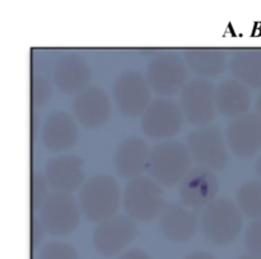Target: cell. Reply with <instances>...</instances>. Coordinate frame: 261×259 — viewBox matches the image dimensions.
Wrapping results in <instances>:
<instances>
[{"label":"cell","instance_id":"27","mask_svg":"<svg viewBox=\"0 0 261 259\" xmlns=\"http://www.w3.org/2000/svg\"><path fill=\"white\" fill-rule=\"evenodd\" d=\"M244 244L250 254L261 258V219L254 220L246 227Z\"/></svg>","mask_w":261,"mask_h":259},{"label":"cell","instance_id":"30","mask_svg":"<svg viewBox=\"0 0 261 259\" xmlns=\"http://www.w3.org/2000/svg\"><path fill=\"white\" fill-rule=\"evenodd\" d=\"M185 259H216V258L212 257L209 253L196 252V253H191V254H189Z\"/></svg>","mask_w":261,"mask_h":259},{"label":"cell","instance_id":"17","mask_svg":"<svg viewBox=\"0 0 261 259\" xmlns=\"http://www.w3.org/2000/svg\"><path fill=\"white\" fill-rule=\"evenodd\" d=\"M152 150L143 138L129 137L121 140L115 152V169L125 179H137L143 176L149 168Z\"/></svg>","mask_w":261,"mask_h":259},{"label":"cell","instance_id":"8","mask_svg":"<svg viewBox=\"0 0 261 259\" xmlns=\"http://www.w3.org/2000/svg\"><path fill=\"white\" fill-rule=\"evenodd\" d=\"M40 212L46 232L53 237L71 234L81 222V206L71 194H51Z\"/></svg>","mask_w":261,"mask_h":259},{"label":"cell","instance_id":"13","mask_svg":"<svg viewBox=\"0 0 261 259\" xmlns=\"http://www.w3.org/2000/svg\"><path fill=\"white\" fill-rule=\"evenodd\" d=\"M84 161L78 156H56L46 162L45 178L56 193H74L84 185Z\"/></svg>","mask_w":261,"mask_h":259},{"label":"cell","instance_id":"4","mask_svg":"<svg viewBox=\"0 0 261 259\" xmlns=\"http://www.w3.org/2000/svg\"><path fill=\"white\" fill-rule=\"evenodd\" d=\"M122 203L130 219L142 222L152 221L165 211L162 186L147 176L133 179L125 186Z\"/></svg>","mask_w":261,"mask_h":259},{"label":"cell","instance_id":"21","mask_svg":"<svg viewBox=\"0 0 261 259\" xmlns=\"http://www.w3.org/2000/svg\"><path fill=\"white\" fill-rule=\"evenodd\" d=\"M186 65L200 77H217L227 66L226 54L216 48H190L184 54Z\"/></svg>","mask_w":261,"mask_h":259},{"label":"cell","instance_id":"6","mask_svg":"<svg viewBox=\"0 0 261 259\" xmlns=\"http://www.w3.org/2000/svg\"><path fill=\"white\" fill-rule=\"evenodd\" d=\"M147 77L138 70H126L112 84L114 101L120 114L126 117L142 116L152 101Z\"/></svg>","mask_w":261,"mask_h":259},{"label":"cell","instance_id":"28","mask_svg":"<svg viewBox=\"0 0 261 259\" xmlns=\"http://www.w3.org/2000/svg\"><path fill=\"white\" fill-rule=\"evenodd\" d=\"M46 232L45 227H43L42 222L38 219L32 220V245L33 249H37L41 245L43 239V234Z\"/></svg>","mask_w":261,"mask_h":259},{"label":"cell","instance_id":"23","mask_svg":"<svg viewBox=\"0 0 261 259\" xmlns=\"http://www.w3.org/2000/svg\"><path fill=\"white\" fill-rule=\"evenodd\" d=\"M237 206L245 216L261 219V181L250 180L242 184L237 192Z\"/></svg>","mask_w":261,"mask_h":259},{"label":"cell","instance_id":"7","mask_svg":"<svg viewBox=\"0 0 261 259\" xmlns=\"http://www.w3.org/2000/svg\"><path fill=\"white\" fill-rule=\"evenodd\" d=\"M191 158L199 166L222 171L229 162L227 146L222 130L216 125H206L191 133L188 138Z\"/></svg>","mask_w":261,"mask_h":259},{"label":"cell","instance_id":"5","mask_svg":"<svg viewBox=\"0 0 261 259\" xmlns=\"http://www.w3.org/2000/svg\"><path fill=\"white\" fill-rule=\"evenodd\" d=\"M188 69L180 54L162 51L149 61L145 77L154 93L167 97L178 93L188 84Z\"/></svg>","mask_w":261,"mask_h":259},{"label":"cell","instance_id":"18","mask_svg":"<svg viewBox=\"0 0 261 259\" xmlns=\"http://www.w3.org/2000/svg\"><path fill=\"white\" fill-rule=\"evenodd\" d=\"M42 143L51 152H65L78 140V127L73 117L64 111L48 115L41 133Z\"/></svg>","mask_w":261,"mask_h":259},{"label":"cell","instance_id":"11","mask_svg":"<svg viewBox=\"0 0 261 259\" xmlns=\"http://www.w3.org/2000/svg\"><path fill=\"white\" fill-rule=\"evenodd\" d=\"M138 229L129 216H115L96 227L93 247L102 257H115L137 238Z\"/></svg>","mask_w":261,"mask_h":259},{"label":"cell","instance_id":"16","mask_svg":"<svg viewBox=\"0 0 261 259\" xmlns=\"http://www.w3.org/2000/svg\"><path fill=\"white\" fill-rule=\"evenodd\" d=\"M92 68L79 54L69 53L59 58L54 68V83L65 95H78L87 88Z\"/></svg>","mask_w":261,"mask_h":259},{"label":"cell","instance_id":"12","mask_svg":"<svg viewBox=\"0 0 261 259\" xmlns=\"http://www.w3.org/2000/svg\"><path fill=\"white\" fill-rule=\"evenodd\" d=\"M219 180L213 170L204 166L191 169L180 184V201L190 209L208 207L217 199Z\"/></svg>","mask_w":261,"mask_h":259},{"label":"cell","instance_id":"33","mask_svg":"<svg viewBox=\"0 0 261 259\" xmlns=\"http://www.w3.org/2000/svg\"><path fill=\"white\" fill-rule=\"evenodd\" d=\"M237 259H261V258H257V257H255V255H242V257H240V258H237Z\"/></svg>","mask_w":261,"mask_h":259},{"label":"cell","instance_id":"14","mask_svg":"<svg viewBox=\"0 0 261 259\" xmlns=\"http://www.w3.org/2000/svg\"><path fill=\"white\" fill-rule=\"evenodd\" d=\"M74 116L87 129H98L111 116V104L106 92L97 86L87 87L73 102Z\"/></svg>","mask_w":261,"mask_h":259},{"label":"cell","instance_id":"10","mask_svg":"<svg viewBox=\"0 0 261 259\" xmlns=\"http://www.w3.org/2000/svg\"><path fill=\"white\" fill-rule=\"evenodd\" d=\"M216 88L205 79L188 82L181 91V109L190 124L206 127L216 117Z\"/></svg>","mask_w":261,"mask_h":259},{"label":"cell","instance_id":"22","mask_svg":"<svg viewBox=\"0 0 261 259\" xmlns=\"http://www.w3.org/2000/svg\"><path fill=\"white\" fill-rule=\"evenodd\" d=\"M231 73L250 88H261V48H246L236 51L231 59Z\"/></svg>","mask_w":261,"mask_h":259},{"label":"cell","instance_id":"1","mask_svg":"<svg viewBox=\"0 0 261 259\" xmlns=\"http://www.w3.org/2000/svg\"><path fill=\"white\" fill-rule=\"evenodd\" d=\"M121 194L115 178L96 175L84 183L79 192V206L82 214L93 224H102L117 216Z\"/></svg>","mask_w":261,"mask_h":259},{"label":"cell","instance_id":"20","mask_svg":"<svg viewBox=\"0 0 261 259\" xmlns=\"http://www.w3.org/2000/svg\"><path fill=\"white\" fill-rule=\"evenodd\" d=\"M214 100L217 111L233 120L246 115L251 105L249 89L237 79H227L218 84Z\"/></svg>","mask_w":261,"mask_h":259},{"label":"cell","instance_id":"25","mask_svg":"<svg viewBox=\"0 0 261 259\" xmlns=\"http://www.w3.org/2000/svg\"><path fill=\"white\" fill-rule=\"evenodd\" d=\"M38 259H78V254L66 243L51 242L41 248Z\"/></svg>","mask_w":261,"mask_h":259},{"label":"cell","instance_id":"15","mask_svg":"<svg viewBox=\"0 0 261 259\" xmlns=\"http://www.w3.org/2000/svg\"><path fill=\"white\" fill-rule=\"evenodd\" d=\"M227 145L234 156L250 158L261 151V117L246 114L234 119L227 129Z\"/></svg>","mask_w":261,"mask_h":259},{"label":"cell","instance_id":"24","mask_svg":"<svg viewBox=\"0 0 261 259\" xmlns=\"http://www.w3.org/2000/svg\"><path fill=\"white\" fill-rule=\"evenodd\" d=\"M53 97V86L42 74H33L32 77V105L33 107H43Z\"/></svg>","mask_w":261,"mask_h":259},{"label":"cell","instance_id":"26","mask_svg":"<svg viewBox=\"0 0 261 259\" xmlns=\"http://www.w3.org/2000/svg\"><path fill=\"white\" fill-rule=\"evenodd\" d=\"M47 180L45 175L38 171H33L32 174V209L33 211H41L45 202L50 196H47Z\"/></svg>","mask_w":261,"mask_h":259},{"label":"cell","instance_id":"2","mask_svg":"<svg viewBox=\"0 0 261 259\" xmlns=\"http://www.w3.org/2000/svg\"><path fill=\"white\" fill-rule=\"evenodd\" d=\"M200 230L214 245H228L241 234L242 212L229 198H217L205 207Z\"/></svg>","mask_w":261,"mask_h":259},{"label":"cell","instance_id":"29","mask_svg":"<svg viewBox=\"0 0 261 259\" xmlns=\"http://www.w3.org/2000/svg\"><path fill=\"white\" fill-rule=\"evenodd\" d=\"M119 259H150L147 252L139 248H133V249L126 250L120 255Z\"/></svg>","mask_w":261,"mask_h":259},{"label":"cell","instance_id":"3","mask_svg":"<svg viewBox=\"0 0 261 259\" xmlns=\"http://www.w3.org/2000/svg\"><path fill=\"white\" fill-rule=\"evenodd\" d=\"M191 160L188 146L180 142H163L150 152L148 171L161 186L171 188L181 184L188 175Z\"/></svg>","mask_w":261,"mask_h":259},{"label":"cell","instance_id":"19","mask_svg":"<svg viewBox=\"0 0 261 259\" xmlns=\"http://www.w3.org/2000/svg\"><path fill=\"white\" fill-rule=\"evenodd\" d=\"M198 229V217L193 209L175 204L168 206L160 216V230L171 243L180 244L190 240Z\"/></svg>","mask_w":261,"mask_h":259},{"label":"cell","instance_id":"9","mask_svg":"<svg viewBox=\"0 0 261 259\" xmlns=\"http://www.w3.org/2000/svg\"><path fill=\"white\" fill-rule=\"evenodd\" d=\"M142 129L153 139H168L181 132L184 112L178 104L170 99H158L150 102L142 115Z\"/></svg>","mask_w":261,"mask_h":259},{"label":"cell","instance_id":"32","mask_svg":"<svg viewBox=\"0 0 261 259\" xmlns=\"http://www.w3.org/2000/svg\"><path fill=\"white\" fill-rule=\"evenodd\" d=\"M256 171H257V174H259V176L261 178V155H260L259 160H257V163H256Z\"/></svg>","mask_w":261,"mask_h":259},{"label":"cell","instance_id":"31","mask_svg":"<svg viewBox=\"0 0 261 259\" xmlns=\"http://www.w3.org/2000/svg\"><path fill=\"white\" fill-rule=\"evenodd\" d=\"M256 110H257V115L261 117V93L259 95L256 100Z\"/></svg>","mask_w":261,"mask_h":259}]
</instances>
